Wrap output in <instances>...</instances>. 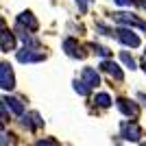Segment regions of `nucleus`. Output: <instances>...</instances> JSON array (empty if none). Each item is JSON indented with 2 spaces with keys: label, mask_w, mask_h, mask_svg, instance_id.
I'll return each mask as SVG.
<instances>
[{
  "label": "nucleus",
  "mask_w": 146,
  "mask_h": 146,
  "mask_svg": "<svg viewBox=\"0 0 146 146\" xmlns=\"http://www.w3.org/2000/svg\"><path fill=\"white\" fill-rule=\"evenodd\" d=\"M144 55H146V52H144Z\"/></svg>",
  "instance_id": "27"
},
{
  "label": "nucleus",
  "mask_w": 146,
  "mask_h": 146,
  "mask_svg": "<svg viewBox=\"0 0 146 146\" xmlns=\"http://www.w3.org/2000/svg\"><path fill=\"white\" fill-rule=\"evenodd\" d=\"M94 2V0H76V7H79V11H83L85 13L87 9H90V5Z\"/></svg>",
  "instance_id": "19"
},
{
  "label": "nucleus",
  "mask_w": 146,
  "mask_h": 146,
  "mask_svg": "<svg viewBox=\"0 0 146 146\" xmlns=\"http://www.w3.org/2000/svg\"><path fill=\"white\" fill-rule=\"evenodd\" d=\"M120 135H122L127 142H140V137H142V127H140L135 120H124V122L120 124Z\"/></svg>",
  "instance_id": "4"
},
{
  "label": "nucleus",
  "mask_w": 146,
  "mask_h": 146,
  "mask_svg": "<svg viewBox=\"0 0 146 146\" xmlns=\"http://www.w3.org/2000/svg\"><path fill=\"white\" fill-rule=\"evenodd\" d=\"M61 48H63V52H66L68 57H72V59H83L81 46H79V42H76L74 37H66L63 44H61Z\"/></svg>",
  "instance_id": "9"
},
{
  "label": "nucleus",
  "mask_w": 146,
  "mask_h": 146,
  "mask_svg": "<svg viewBox=\"0 0 146 146\" xmlns=\"http://www.w3.org/2000/svg\"><path fill=\"white\" fill-rule=\"evenodd\" d=\"M113 2H116V5H120V7H131L135 0H113Z\"/></svg>",
  "instance_id": "21"
},
{
  "label": "nucleus",
  "mask_w": 146,
  "mask_h": 146,
  "mask_svg": "<svg viewBox=\"0 0 146 146\" xmlns=\"http://www.w3.org/2000/svg\"><path fill=\"white\" fill-rule=\"evenodd\" d=\"M113 35H116V39L122 44V46H127V48H137V46L142 44L140 37L135 35L129 26H120V29H116V33H113Z\"/></svg>",
  "instance_id": "3"
},
{
  "label": "nucleus",
  "mask_w": 146,
  "mask_h": 146,
  "mask_svg": "<svg viewBox=\"0 0 146 146\" xmlns=\"http://www.w3.org/2000/svg\"><path fill=\"white\" fill-rule=\"evenodd\" d=\"M2 100L7 103V107H9V109H11L15 116H24V105L20 103L18 98H13V96H5Z\"/></svg>",
  "instance_id": "13"
},
{
  "label": "nucleus",
  "mask_w": 146,
  "mask_h": 146,
  "mask_svg": "<svg viewBox=\"0 0 146 146\" xmlns=\"http://www.w3.org/2000/svg\"><path fill=\"white\" fill-rule=\"evenodd\" d=\"M18 29H20V26H18ZM18 37L22 39V44H24V46H33V48H39V42H37L35 37L31 35V31H26V29H20Z\"/></svg>",
  "instance_id": "14"
},
{
  "label": "nucleus",
  "mask_w": 146,
  "mask_h": 146,
  "mask_svg": "<svg viewBox=\"0 0 146 146\" xmlns=\"http://www.w3.org/2000/svg\"><path fill=\"white\" fill-rule=\"evenodd\" d=\"M0 50H2V52L15 50V35L7 29H2V35H0Z\"/></svg>",
  "instance_id": "10"
},
{
  "label": "nucleus",
  "mask_w": 146,
  "mask_h": 146,
  "mask_svg": "<svg viewBox=\"0 0 146 146\" xmlns=\"http://www.w3.org/2000/svg\"><path fill=\"white\" fill-rule=\"evenodd\" d=\"M90 90H92V87L87 85L83 79H81V81H74V92H76V94H81V96H87V94H90Z\"/></svg>",
  "instance_id": "16"
},
{
  "label": "nucleus",
  "mask_w": 146,
  "mask_h": 146,
  "mask_svg": "<svg viewBox=\"0 0 146 146\" xmlns=\"http://www.w3.org/2000/svg\"><path fill=\"white\" fill-rule=\"evenodd\" d=\"M7 109H9V107H7V103L2 100V124L7 122Z\"/></svg>",
  "instance_id": "22"
},
{
  "label": "nucleus",
  "mask_w": 146,
  "mask_h": 146,
  "mask_svg": "<svg viewBox=\"0 0 146 146\" xmlns=\"http://www.w3.org/2000/svg\"><path fill=\"white\" fill-rule=\"evenodd\" d=\"M113 20L122 26H129V29H140V31H146V22L140 20L135 13H127V11H118L113 13Z\"/></svg>",
  "instance_id": "1"
},
{
  "label": "nucleus",
  "mask_w": 146,
  "mask_h": 146,
  "mask_svg": "<svg viewBox=\"0 0 146 146\" xmlns=\"http://www.w3.org/2000/svg\"><path fill=\"white\" fill-rule=\"evenodd\" d=\"M142 68H144V72H146V59H144V61H142Z\"/></svg>",
  "instance_id": "25"
},
{
  "label": "nucleus",
  "mask_w": 146,
  "mask_h": 146,
  "mask_svg": "<svg viewBox=\"0 0 146 146\" xmlns=\"http://www.w3.org/2000/svg\"><path fill=\"white\" fill-rule=\"evenodd\" d=\"M15 22H18L20 29H26V31H37L39 29V22H37V18L31 11H22L18 18H15Z\"/></svg>",
  "instance_id": "8"
},
{
  "label": "nucleus",
  "mask_w": 146,
  "mask_h": 146,
  "mask_svg": "<svg viewBox=\"0 0 146 146\" xmlns=\"http://www.w3.org/2000/svg\"><path fill=\"white\" fill-rule=\"evenodd\" d=\"M90 48L96 52V55H100V57H109V50L105 48V46H98V44H90Z\"/></svg>",
  "instance_id": "18"
},
{
  "label": "nucleus",
  "mask_w": 146,
  "mask_h": 146,
  "mask_svg": "<svg viewBox=\"0 0 146 146\" xmlns=\"http://www.w3.org/2000/svg\"><path fill=\"white\" fill-rule=\"evenodd\" d=\"M100 70H103V72H107L109 76H113L116 81H122V79H124V72L120 70V66H118L113 59H109V57H105V59L100 61Z\"/></svg>",
  "instance_id": "6"
},
{
  "label": "nucleus",
  "mask_w": 146,
  "mask_h": 146,
  "mask_svg": "<svg viewBox=\"0 0 146 146\" xmlns=\"http://www.w3.org/2000/svg\"><path fill=\"white\" fill-rule=\"evenodd\" d=\"M15 59L20 63H39V61L46 59V55L39 52L37 48H33V46H24V48L15 50Z\"/></svg>",
  "instance_id": "2"
},
{
  "label": "nucleus",
  "mask_w": 146,
  "mask_h": 146,
  "mask_svg": "<svg viewBox=\"0 0 146 146\" xmlns=\"http://www.w3.org/2000/svg\"><path fill=\"white\" fill-rule=\"evenodd\" d=\"M37 146H59V142L52 140V137H44V140L37 142Z\"/></svg>",
  "instance_id": "20"
},
{
  "label": "nucleus",
  "mask_w": 146,
  "mask_h": 146,
  "mask_svg": "<svg viewBox=\"0 0 146 146\" xmlns=\"http://www.w3.org/2000/svg\"><path fill=\"white\" fill-rule=\"evenodd\" d=\"M0 87H2L5 92H11L13 87H15L13 68H11V63H7V61H2V63H0Z\"/></svg>",
  "instance_id": "5"
},
{
  "label": "nucleus",
  "mask_w": 146,
  "mask_h": 146,
  "mask_svg": "<svg viewBox=\"0 0 146 146\" xmlns=\"http://www.w3.org/2000/svg\"><path fill=\"white\" fill-rule=\"evenodd\" d=\"M81 79L85 81L87 85L90 87H96V85H100V74L96 72V70H94V68H83V70H81Z\"/></svg>",
  "instance_id": "11"
},
{
  "label": "nucleus",
  "mask_w": 146,
  "mask_h": 146,
  "mask_svg": "<svg viewBox=\"0 0 146 146\" xmlns=\"http://www.w3.org/2000/svg\"><path fill=\"white\" fill-rule=\"evenodd\" d=\"M140 146H146V142H144V144H140Z\"/></svg>",
  "instance_id": "26"
},
{
  "label": "nucleus",
  "mask_w": 146,
  "mask_h": 146,
  "mask_svg": "<svg viewBox=\"0 0 146 146\" xmlns=\"http://www.w3.org/2000/svg\"><path fill=\"white\" fill-rule=\"evenodd\" d=\"M137 98H140L142 103H144V105H146V94H137Z\"/></svg>",
  "instance_id": "23"
},
{
  "label": "nucleus",
  "mask_w": 146,
  "mask_h": 146,
  "mask_svg": "<svg viewBox=\"0 0 146 146\" xmlns=\"http://www.w3.org/2000/svg\"><path fill=\"white\" fill-rule=\"evenodd\" d=\"M137 2H140V5H142V7H146V0H137Z\"/></svg>",
  "instance_id": "24"
},
{
  "label": "nucleus",
  "mask_w": 146,
  "mask_h": 146,
  "mask_svg": "<svg viewBox=\"0 0 146 146\" xmlns=\"http://www.w3.org/2000/svg\"><path fill=\"white\" fill-rule=\"evenodd\" d=\"M94 103L98 105V107H103V109H107L111 105V96L107 94V92H98L96 96H94Z\"/></svg>",
  "instance_id": "15"
},
{
  "label": "nucleus",
  "mask_w": 146,
  "mask_h": 146,
  "mask_svg": "<svg viewBox=\"0 0 146 146\" xmlns=\"http://www.w3.org/2000/svg\"><path fill=\"white\" fill-rule=\"evenodd\" d=\"M120 59H122V63H124V66L129 68V70H135V68H137V63H135V59L131 55H129L127 50H122L120 52Z\"/></svg>",
  "instance_id": "17"
},
{
  "label": "nucleus",
  "mask_w": 146,
  "mask_h": 146,
  "mask_svg": "<svg viewBox=\"0 0 146 146\" xmlns=\"http://www.w3.org/2000/svg\"><path fill=\"white\" fill-rule=\"evenodd\" d=\"M24 127H29L31 131H35V129L44 127V120L39 118L37 111H33V113H26V116H24Z\"/></svg>",
  "instance_id": "12"
},
{
  "label": "nucleus",
  "mask_w": 146,
  "mask_h": 146,
  "mask_svg": "<svg viewBox=\"0 0 146 146\" xmlns=\"http://www.w3.org/2000/svg\"><path fill=\"white\" fill-rule=\"evenodd\" d=\"M116 107L124 113V116H129V118H137V116H140V107H137V103L129 100V98H118Z\"/></svg>",
  "instance_id": "7"
}]
</instances>
